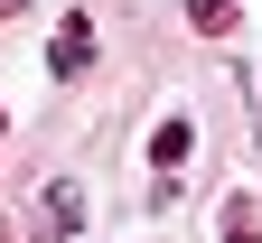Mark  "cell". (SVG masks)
<instances>
[{"label": "cell", "instance_id": "3957f363", "mask_svg": "<svg viewBox=\"0 0 262 243\" xmlns=\"http://www.w3.org/2000/svg\"><path fill=\"white\" fill-rule=\"evenodd\" d=\"M187 150H196V131H187V122H159V131H150V159H159V168H178Z\"/></svg>", "mask_w": 262, "mask_h": 243}, {"label": "cell", "instance_id": "6da1fadb", "mask_svg": "<svg viewBox=\"0 0 262 243\" xmlns=\"http://www.w3.org/2000/svg\"><path fill=\"white\" fill-rule=\"evenodd\" d=\"M94 65V19L75 10V19H56V47H47V75H84Z\"/></svg>", "mask_w": 262, "mask_h": 243}, {"label": "cell", "instance_id": "7a4b0ae2", "mask_svg": "<svg viewBox=\"0 0 262 243\" xmlns=\"http://www.w3.org/2000/svg\"><path fill=\"white\" fill-rule=\"evenodd\" d=\"M38 225H47V234H75V225H84V196H75V187H47V196H38Z\"/></svg>", "mask_w": 262, "mask_h": 243}, {"label": "cell", "instance_id": "277c9868", "mask_svg": "<svg viewBox=\"0 0 262 243\" xmlns=\"http://www.w3.org/2000/svg\"><path fill=\"white\" fill-rule=\"evenodd\" d=\"M225 243H262V206L253 196H225Z\"/></svg>", "mask_w": 262, "mask_h": 243}, {"label": "cell", "instance_id": "5b68a950", "mask_svg": "<svg viewBox=\"0 0 262 243\" xmlns=\"http://www.w3.org/2000/svg\"><path fill=\"white\" fill-rule=\"evenodd\" d=\"M187 19L196 28H234V0H187Z\"/></svg>", "mask_w": 262, "mask_h": 243}]
</instances>
